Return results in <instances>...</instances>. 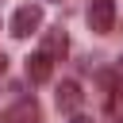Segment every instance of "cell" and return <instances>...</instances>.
Returning a JSON list of instances; mask_svg holds the SVG:
<instances>
[{"instance_id": "obj_1", "label": "cell", "mask_w": 123, "mask_h": 123, "mask_svg": "<svg viewBox=\"0 0 123 123\" xmlns=\"http://www.w3.org/2000/svg\"><path fill=\"white\" fill-rule=\"evenodd\" d=\"M38 27H42V8H38V4L15 8V15H12V35H15V38H27V35L38 31Z\"/></svg>"}, {"instance_id": "obj_2", "label": "cell", "mask_w": 123, "mask_h": 123, "mask_svg": "<svg viewBox=\"0 0 123 123\" xmlns=\"http://www.w3.org/2000/svg\"><path fill=\"white\" fill-rule=\"evenodd\" d=\"M88 27H92L96 35H108V31L115 27V4H111V0H92V4H88Z\"/></svg>"}, {"instance_id": "obj_3", "label": "cell", "mask_w": 123, "mask_h": 123, "mask_svg": "<svg viewBox=\"0 0 123 123\" xmlns=\"http://www.w3.org/2000/svg\"><path fill=\"white\" fill-rule=\"evenodd\" d=\"M65 50H69V38H65V31H62V27H50V31L42 35V54L62 62V58H65Z\"/></svg>"}, {"instance_id": "obj_4", "label": "cell", "mask_w": 123, "mask_h": 123, "mask_svg": "<svg viewBox=\"0 0 123 123\" xmlns=\"http://www.w3.org/2000/svg\"><path fill=\"white\" fill-rule=\"evenodd\" d=\"M50 73H54V58H46L42 50L27 58V77H31L35 85H42V81H50Z\"/></svg>"}, {"instance_id": "obj_5", "label": "cell", "mask_w": 123, "mask_h": 123, "mask_svg": "<svg viewBox=\"0 0 123 123\" xmlns=\"http://www.w3.org/2000/svg\"><path fill=\"white\" fill-rule=\"evenodd\" d=\"M81 100H85V96H81V85H77V81H65V85L58 88V108H62V111H77Z\"/></svg>"}, {"instance_id": "obj_6", "label": "cell", "mask_w": 123, "mask_h": 123, "mask_svg": "<svg viewBox=\"0 0 123 123\" xmlns=\"http://www.w3.org/2000/svg\"><path fill=\"white\" fill-rule=\"evenodd\" d=\"M8 123H38V104L35 100H19L8 111Z\"/></svg>"}, {"instance_id": "obj_7", "label": "cell", "mask_w": 123, "mask_h": 123, "mask_svg": "<svg viewBox=\"0 0 123 123\" xmlns=\"http://www.w3.org/2000/svg\"><path fill=\"white\" fill-rule=\"evenodd\" d=\"M4 69H8V58H4V54H0V73H4Z\"/></svg>"}, {"instance_id": "obj_8", "label": "cell", "mask_w": 123, "mask_h": 123, "mask_svg": "<svg viewBox=\"0 0 123 123\" xmlns=\"http://www.w3.org/2000/svg\"><path fill=\"white\" fill-rule=\"evenodd\" d=\"M115 123H123V115H119V119H115Z\"/></svg>"}, {"instance_id": "obj_9", "label": "cell", "mask_w": 123, "mask_h": 123, "mask_svg": "<svg viewBox=\"0 0 123 123\" xmlns=\"http://www.w3.org/2000/svg\"><path fill=\"white\" fill-rule=\"evenodd\" d=\"M73 123H85V119H73Z\"/></svg>"}, {"instance_id": "obj_10", "label": "cell", "mask_w": 123, "mask_h": 123, "mask_svg": "<svg viewBox=\"0 0 123 123\" xmlns=\"http://www.w3.org/2000/svg\"><path fill=\"white\" fill-rule=\"evenodd\" d=\"M54 4H58V0H54Z\"/></svg>"}, {"instance_id": "obj_11", "label": "cell", "mask_w": 123, "mask_h": 123, "mask_svg": "<svg viewBox=\"0 0 123 123\" xmlns=\"http://www.w3.org/2000/svg\"><path fill=\"white\" fill-rule=\"evenodd\" d=\"M119 62H123V58H119Z\"/></svg>"}]
</instances>
